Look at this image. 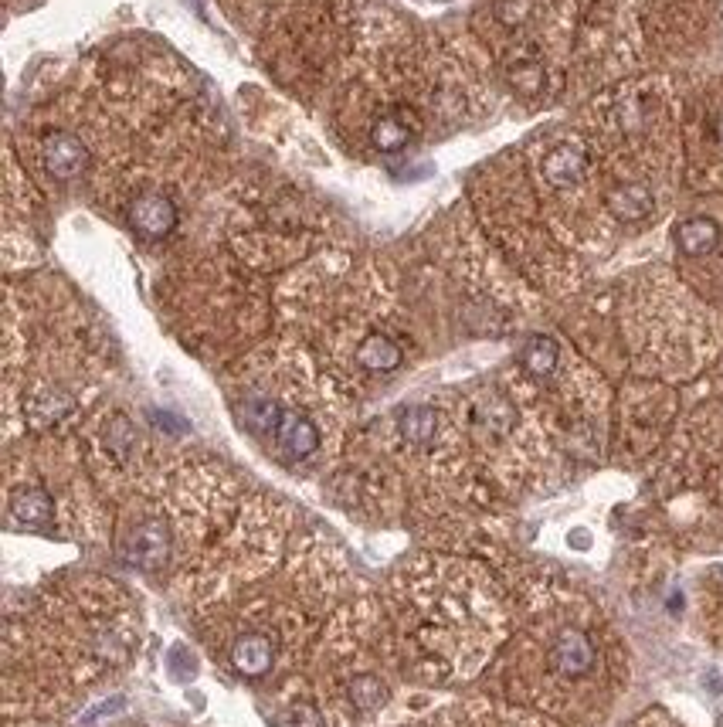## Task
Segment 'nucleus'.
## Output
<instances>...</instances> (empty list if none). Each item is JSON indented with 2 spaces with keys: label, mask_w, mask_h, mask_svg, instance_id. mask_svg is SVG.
<instances>
[{
  "label": "nucleus",
  "mask_w": 723,
  "mask_h": 727,
  "mask_svg": "<svg viewBox=\"0 0 723 727\" xmlns=\"http://www.w3.org/2000/svg\"><path fill=\"white\" fill-rule=\"evenodd\" d=\"M720 225L713 218H686L676 225V245L683 255L690 259H700V255H710L713 248L720 245Z\"/></svg>",
  "instance_id": "nucleus-8"
},
{
  "label": "nucleus",
  "mask_w": 723,
  "mask_h": 727,
  "mask_svg": "<svg viewBox=\"0 0 723 727\" xmlns=\"http://www.w3.org/2000/svg\"><path fill=\"white\" fill-rule=\"evenodd\" d=\"M75 408V401L72 395H65L62 388H55V391H45V395H38L31 401V422L34 425H55V422H62V418L72 412Z\"/></svg>",
  "instance_id": "nucleus-15"
},
{
  "label": "nucleus",
  "mask_w": 723,
  "mask_h": 727,
  "mask_svg": "<svg viewBox=\"0 0 723 727\" xmlns=\"http://www.w3.org/2000/svg\"><path fill=\"white\" fill-rule=\"evenodd\" d=\"M228 660L241 677H248V680L265 677L275 663V643L265 636V632H241L235 643H231Z\"/></svg>",
  "instance_id": "nucleus-4"
},
{
  "label": "nucleus",
  "mask_w": 723,
  "mask_h": 727,
  "mask_svg": "<svg viewBox=\"0 0 723 727\" xmlns=\"http://www.w3.org/2000/svg\"><path fill=\"white\" fill-rule=\"evenodd\" d=\"M652 208H656V201L645 184H622L608 194V211L618 221H642L652 215Z\"/></svg>",
  "instance_id": "nucleus-10"
},
{
  "label": "nucleus",
  "mask_w": 723,
  "mask_h": 727,
  "mask_svg": "<svg viewBox=\"0 0 723 727\" xmlns=\"http://www.w3.org/2000/svg\"><path fill=\"white\" fill-rule=\"evenodd\" d=\"M398 432L404 435V442H411V446H425V442H432L435 432H438L435 408H428V405H408V408H401Z\"/></svg>",
  "instance_id": "nucleus-13"
},
{
  "label": "nucleus",
  "mask_w": 723,
  "mask_h": 727,
  "mask_svg": "<svg viewBox=\"0 0 723 727\" xmlns=\"http://www.w3.org/2000/svg\"><path fill=\"white\" fill-rule=\"evenodd\" d=\"M370 140H374V147L381 150V153H398L401 147H408L411 130L401 123V119L384 116L381 123H374V130H370Z\"/></svg>",
  "instance_id": "nucleus-17"
},
{
  "label": "nucleus",
  "mask_w": 723,
  "mask_h": 727,
  "mask_svg": "<svg viewBox=\"0 0 723 727\" xmlns=\"http://www.w3.org/2000/svg\"><path fill=\"white\" fill-rule=\"evenodd\" d=\"M547 663H550V670L561 673L564 680H581V677H588V673L595 670L598 649H595V643H591L588 632L561 629L554 643H550Z\"/></svg>",
  "instance_id": "nucleus-1"
},
{
  "label": "nucleus",
  "mask_w": 723,
  "mask_h": 727,
  "mask_svg": "<svg viewBox=\"0 0 723 727\" xmlns=\"http://www.w3.org/2000/svg\"><path fill=\"white\" fill-rule=\"evenodd\" d=\"M510 82L520 92L533 96V92H540V85H544V68H540L537 62H520V65L510 68Z\"/></svg>",
  "instance_id": "nucleus-18"
},
{
  "label": "nucleus",
  "mask_w": 723,
  "mask_h": 727,
  "mask_svg": "<svg viewBox=\"0 0 723 727\" xmlns=\"http://www.w3.org/2000/svg\"><path fill=\"white\" fill-rule=\"evenodd\" d=\"M289 724L292 727H326V717L320 714V707L313 704H296L289 711Z\"/></svg>",
  "instance_id": "nucleus-21"
},
{
  "label": "nucleus",
  "mask_w": 723,
  "mask_h": 727,
  "mask_svg": "<svg viewBox=\"0 0 723 727\" xmlns=\"http://www.w3.org/2000/svg\"><path fill=\"white\" fill-rule=\"evenodd\" d=\"M279 418H282V408L272 398H248L245 408H241V422L252 432H275Z\"/></svg>",
  "instance_id": "nucleus-16"
},
{
  "label": "nucleus",
  "mask_w": 723,
  "mask_h": 727,
  "mask_svg": "<svg viewBox=\"0 0 723 727\" xmlns=\"http://www.w3.org/2000/svg\"><path fill=\"white\" fill-rule=\"evenodd\" d=\"M588 174V157L574 143H561L544 157V177L550 187H574Z\"/></svg>",
  "instance_id": "nucleus-7"
},
{
  "label": "nucleus",
  "mask_w": 723,
  "mask_h": 727,
  "mask_svg": "<svg viewBox=\"0 0 723 727\" xmlns=\"http://www.w3.org/2000/svg\"><path fill=\"white\" fill-rule=\"evenodd\" d=\"M401 361H404L401 347L394 344L391 337H384V333H367L357 347V364L364 367V371L387 374V371H398Z\"/></svg>",
  "instance_id": "nucleus-9"
},
{
  "label": "nucleus",
  "mask_w": 723,
  "mask_h": 727,
  "mask_svg": "<svg viewBox=\"0 0 723 727\" xmlns=\"http://www.w3.org/2000/svg\"><path fill=\"white\" fill-rule=\"evenodd\" d=\"M275 442H279V449L286 452L289 459H306L320 449V429H316L303 412L282 408V418H279V425H275Z\"/></svg>",
  "instance_id": "nucleus-5"
},
{
  "label": "nucleus",
  "mask_w": 723,
  "mask_h": 727,
  "mask_svg": "<svg viewBox=\"0 0 723 727\" xmlns=\"http://www.w3.org/2000/svg\"><path fill=\"white\" fill-rule=\"evenodd\" d=\"M557 361H561V350L550 337H530L520 350L523 371L533 374V378H550L557 371Z\"/></svg>",
  "instance_id": "nucleus-14"
},
{
  "label": "nucleus",
  "mask_w": 723,
  "mask_h": 727,
  "mask_svg": "<svg viewBox=\"0 0 723 727\" xmlns=\"http://www.w3.org/2000/svg\"><path fill=\"white\" fill-rule=\"evenodd\" d=\"M387 694H391V690H387V683L377 677V673H357V677L347 683V700L357 714L381 711L387 704Z\"/></svg>",
  "instance_id": "nucleus-11"
},
{
  "label": "nucleus",
  "mask_w": 723,
  "mask_h": 727,
  "mask_svg": "<svg viewBox=\"0 0 723 727\" xmlns=\"http://www.w3.org/2000/svg\"><path fill=\"white\" fill-rule=\"evenodd\" d=\"M123 554L136 568H160L170 554V534L163 527V520H143L133 527V534L126 537Z\"/></svg>",
  "instance_id": "nucleus-2"
},
{
  "label": "nucleus",
  "mask_w": 723,
  "mask_h": 727,
  "mask_svg": "<svg viewBox=\"0 0 723 727\" xmlns=\"http://www.w3.org/2000/svg\"><path fill=\"white\" fill-rule=\"evenodd\" d=\"M533 11V0H499L496 4V17L506 24V28H516V24H523Z\"/></svg>",
  "instance_id": "nucleus-19"
},
{
  "label": "nucleus",
  "mask_w": 723,
  "mask_h": 727,
  "mask_svg": "<svg viewBox=\"0 0 723 727\" xmlns=\"http://www.w3.org/2000/svg\"><path fill=\"white\" fill-rule=\"evenodd\" d=\"M717 136H720V143H723V109H720V116H717Z\"/></svg>",
  "instance_id": "nucleus-23"
},
{
  "label": "nucleus",
  "mask_w": 723,
  "mask_h": 727,
  "mask_svg": "<svg viewBox=\"0 0 723 727\" xmlns=\"http://www.w3.org/2000/svg\"><path fill=\"white\" fill-rule=\"evenodd\" d=\"M479 415H482V422H489L496 432L510 429V422H513V408L506 405V401H489V405L479 408Z\"/></svg>",
  "instance_id": "nucleus-20"
},
{
  "label": "nucleus",
  "mask_w": 723,
  "mask_h": 727,
  "mask_svg": "<svg viewBox=\"0 0 723 727\" xmlns=\"http://www.w3.org/2000/svg\"><path fill=\"white\" fill-rule=\"evenodd\" d=\"M129 225L143 238H163L177 228V204L167 194H143L129 204Z\"/></svg>",
  "instance_id": "nucleus-3"
},
{
  "label": "nucleus",
  "mask_w": 723,
  "mask_h": 727,
  "mask_svg": "<svg viewBox=\"0 0 723 727\" xmlns=\"http://www.w3.org/2000/svg\"><path fill=\"white\" fill-rule=\"evenodd\" d=\"M51 510H55V503H51V496L45 490H38V486H24V490H17L11 496V513L28 527L48 524Z\"/></svg>",
  "instance_id": "nucleus-12"
},
{
  "label": "nucleus",
  "mask_w": 723,
  "mask_h": 727,
  "mask_svg": "<svg viewBox=\"0 0 723 727\" xmlns=\"http://www.w3.org/2000/svg\"><path fill=\"white\" fill-rule=\"evenodd\" d=\"M41 153H45V167L58 177V181H72V177H79L85 164H89V150L68 133H51Z\"/></svg>",
  "instance_id": "nucleus-6"
},
{
  "label": "nucleus",
  "mask_w": 723,
  "mask_h": 727,
  "mask_svg": "<svg viewBox=\"0 0 723 727\" xmlns=\"http://www.w3.org/2000/svg\"><path fill=\"white\" fill-rule=\"evenodd\" d=\"M109 446H113L116 456H123L133 446V429H129L126 418H113V425H109Z\"/></svg>",
  "instance_id": "nucleus-22"
}]
</instances>
